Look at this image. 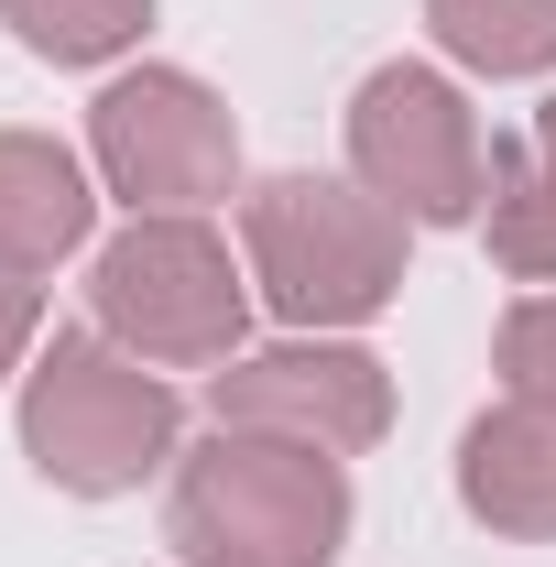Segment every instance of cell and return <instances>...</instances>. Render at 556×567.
Instances as JSON below:
<instances>
[{
    "label": "cell",
    "mask_w": 556,
    "mask_h": 567,
    "mask_svg": "<svg viewBox=\"0 0 556 567\" xmlns=\"http://www.w3.org/2000/svg\"><path fill=\"white\" fill-rule=\"evenodd\" d=\"M164 546L186 567H339V546H349V458L208 425L175 458Z\"/></svg>",
    "instance_id": "obj_1"
},
{
    "label": "cell",
    "mask_w": 556,
    "mask_h": 567,
    "mask_svg": "<svg viewBox=\"0 0 556 567\" xmlns=\"http://www.w3.org/2000/svg\"><path fill=\"white\" fill-rule=\"evenodd\" d=\"M404 229L360 175H262L240 197V262L251 295L295 339H349L404 295Z\"/></svg>",
    "instance_id": "obj_2"
},
{
    "label": "cell",
    "mask_w": 556,
    "mask_h": 567,
    "mask_svg": "<svg viewBox=\"0 0 556 567\" xmlns=\"http://www.w3.org/2000/svg\"><path fill=\"white\" fill-rule=\"evenodd\" d=\"M175 382L132 360L110 328H55L33 371H22V458L76 502H110V492H142L153 470H175Z\"/></svg>",
    "instance_id": "obj_3"
},
{
    "label": "cell",
    "mask_w": 556,
    "mask_h": 567,
    "mask_svg": "<svg viewBox=\"0 0 556 567\" xmlns=\"http://www.w3.org/2000/svg\"><path fill=\"white\" fill-rule=\"evenodd\" d=\"M87 317L153 371H229L251 339V262L208 218H132L87 262Z\"/></svg>",
    "instance_id": "obj_4"
},
{
    "label": "cell",
    "mask_w": 556,
    "mask_h": 567,
    "mask_svg": "<svg viewBox=\"0 0 556 567\" xmlns=\"http://www.w3.org/2000/svg\"><path fill=\"white\" fill-rule=\"evenodd\" d=\"M87 175L132 218H208L240 186V121H229V99L208 76L132 66L87 110Z\"/></svg>",
    "instance_id": "obj_5"
},
{
    "label": "cell",
    "mask_w": 556,
    "mask_h": 567,
    "mask_svg": "<svg viewBox=\"0 0 556 567\" xmlns=\"http://www.w3.org/2000/svg\"><path fill=\"white\" fill-rule=\"evenodd\" d=\"M349 175L415 229H470L491 197V142L459 99V76L436 66H371L349 99Z\"/></svg>",
    "instance_id": "obj_6"
},
{
    "label": "cell",
    "mask_w": 556,
    "mask_h": 567,
    "mask_svg": "<svg viewBox=\"0 0 556 567\" xmlns=\"http://www.w3.org/2000/svg\"><path fill=\"white\" fill-rule=\"evenodd\" d=\"M208 425L360 458V447H382V436H393V371H382L371 350H349V339L240 350L229 371H208Z\"/></svg>",
    "instance_id": "obj_7"
},
{
    "label": "cell",
    "mask_w": 556,
    "mask_h": 567,
    "mask_svg": "<svg viewBox=\"0 0 556 567\" xmlns=\"http://www.w3.org/2000/svg\"><path fill=\"white\" fill-rule=\"evenodd\" d=\"M459 502H470V524L513 535V546H556V404L502 393L491 415H470V436H459Z\"/></svg>",
    "instance_id": "obj_8"
},
{
    "label": "cell",
    "mask_w": 556,
    "mask_h": 567,
    "mask_svg": "<svg viewBox=\"0 0 556 567\" xmlns=\"http://www.w3.org/2000/svg\"><path fill=\"white\" fill-rule=\"evenodd\" d=\"M99 229V186L55 132H0V262L55 274Z\"/></svg>",
    "instance_id": "obj_9"
},
{
    "label": "cell",
    "mask_w": 556,
    "mask_h": 567,
    "mask_svg": "<svg viewBox=\"0 0 556 567\" xmlns=\"http://www.w3.org/2000/svg\"><path fill=\"white\" fill-rule=\"evenodd\" d=\"M425 33L470 76H546L556 66V0H425Z\"/></svg>",
    "instance_id": "obj_10"
},
{
    "label": "cell",
    "mask_w": 556,
    "mask_h": 567,
    "mask_svg": "<svg viewBox=\"0 0 556 567\" xmlns=\"http://www.w3.org/2000/svg\"><path fill=\"white\" fill-rule=\"evenodd\" d=\"M0 22H11V44L44 55V66H110V55L142 44L153 0H0Z\"/></svg>",
    "instance_id": "obj_11"
},
{
    "label": "cell",
    "mask_w": 556,
    "mask_h": 567,
    "mask_svg": "<svg viewBox=\"0 0 556 567\" xmlns=\"http://www.w3.org/2000/svg\"><path fill=\"white\" fill-rule=\"evenodd\" d=\"M491 360H502V393H535V404H556V284H546V295H524V306L502 317Z\"/></svg>",
    "instance_id": "obj_12"
},
{
    "label": "cell",
    "mask_w": 556,
    "mask_h": 567,
    "mask_svg": "<svg viewBox=\"0 0 556 567\" xmlns=\"http://www.w3.org/2000/svg\"><path fill=\"white\" fill-rule=\"evenodd\" d=\"M33 339H44V274L0 262V382L33 371Z\"/></svg>",
    "instance_id": "obj_13"
},
{
    "label": "cell",
    "mask_w": 556,
    "mask_h": 567,
    "mask_svg": "<svg viewBox=\"0 0 556 567\" xmlns=\"http://www.w3.org/2000/svg\"><path fill=\"white\" fill-rule=\"evenodd\" d=\"M535 153H546V164H556V99H546V110H535Z\"/></svg>",
    "instance_id": "obj_14"
}]
</instances>
